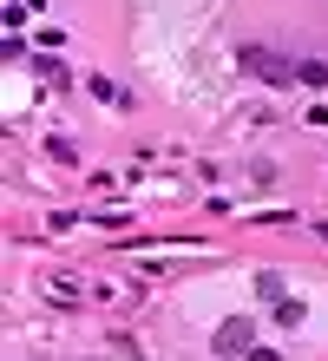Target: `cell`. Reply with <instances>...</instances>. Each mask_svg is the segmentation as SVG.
I'll return each mask as SVG.
<instances>
[{"instance_id":"cell-7","label":"cell","mask_w":328,"mask_h":361,"mask_svg":"<svg viewBox=\"0 0 328 361\" xmlns=\"http://www.w3.org/2000/svg\"><path fill=\"white\" fill-rule=\"evenodd\" d=\"M315 237H328V217H322V224H315Z\"/></svg>"},{"instance_id":"cell-6","label":"cell","mask_w":328,"mask_h":361,"mask_svg":"<svg viewBox=\"0 0 328 361\" xmlns=\"http://www.w3.org/2000/svg\"><path fill=\"white\" fill-rule=\"evenodd\" d=\"M250 361H282V355L276 348H250Z\"/></svg>"},{"instance_id":"cell-4","label":"cell","mask_w":328,"mask_h":361,"mask_svg":"<svg viewBox=\"0 0 328 361\" xmlns=\"http://www.w3.org/2000/svg\"><path fill=\"white\" fill-rule=\"evenodd\" d=\"M256 295L262 302H282V276H256Z\"/></svg>"},{"instance_id":"cell-5","label":"cell","mask_w":328,"mask_h":361,"mask_svg":"<svg viewBox=\"0 0 328 361\" xmlns=\"http://www.w3.org/2000/svg\"><path fill=\"white\" fill-rule=\"evenodd\" d=\"M276 322H282V329H296V322H302V302H289V295H282V302H276Z\"/></svg>"},{"instance_id":"cell-1","label":"cell","mask_w":328,"mask_h":361,"mask_svg":"<svg viewBox=\"0 0 328 361\" xmlns=\"http://www.w3.org/2000/svg\"><path fill=\"white\" fill-rule=\"evenodd\" d=\"M243 66L262 79V86H296V66H302V59H282V53H262V47H250V53H243Z\"/></svg>"},{"instance_id":"cell-3","label":"cell","mask_w":328,"mask_h":361,"mask_svg":"<svg viewBox=\"0 0 328 361\" xmlns=\"http://www.w3.org/2000/svg\"><path fill=\"white\" fill-rule=\"evenodd\" d=\"M296 86L322 92V86H328V66H322V59H302V66H296Z\"/></svg>"},{"instance_id":"cell-2","label":"cell","mask_w":328,"mask_h":361,"mask_svg":"<svg viewBox=\"0 0 328 361\" xmlns=\"http://www.w3.org/2000/svg\"><path fill=\"white\" fill-rule=\"evenodd\" d=\"M217 355H250V322H243V315L217 329Z\"/></svg>"}]
</instances>
